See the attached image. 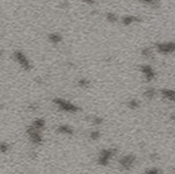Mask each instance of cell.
<instances>
[{
  "label": "cell",
  "instance_id": "obj_1",
  "mask_svg": "<svg viewBox=\"0 0 175 174\" xmlns=\"http://www.w3.org/2000/svg\"><path fill=\"white\" fill-rule=\"evenodd\" d=\"M133 161L134 158L132 156H127V157H124L123 159L121 160V164L123 165V167L125 168H129L132 164H133Z\"/></svg>",
  "mask_w": 175,
  "mask_h": 174
},
{
  "label": "cell",
  "instance_id": "obj_2",
  "mask_svg": "<svg viewBox=\"0 0 175 174\" xmlns=\"http://www.w3.org/2000/svg\"><path fill=\"white\" fill-rule=\"evenodd\" d=\"M60 132H62V133H66V134H72L73 133V131H72V129L71 128H69V127H67V126H62V127H60Z\"/></svg>",
  "mask_w": 175,
  "mask_h": 174
},
{
  "label": "cell",
  "instance_id": "obj_3",
  "mask_svg": "<svg viewBox=\"0 0 175 174\" xmlns=\"http://www.w3.org/2000/svg\"><path fill=\"white\" fill-rule=\"evenodd\" d=\"M98 135H100V133H98L97 131H96V132H92L91 133V137H92V138H97Z\"/></svg>",
  "mask_w": 175,
  "mask_h": 174
}]
</instances>
